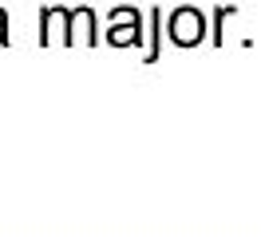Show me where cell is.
<instances>
[{"label":"cell","mask_w":261,"mask_h":237,"mask_svg":"<svg viewBox=\"0 0 261 237\" xmlns=\"http://www.w3.org/2000/svg\"><path fill=\"white\" fill-rule=\"evenodd\" d=\"M8 44V12H4V8H0V47Z\"/></svg>","instance_id":"5"},{"label":"cell","mask_w":261,"mask_h":237,"mask_svg":"<svg viewBox=\"0 0 261 237\" xmlns=\"http://www.w3.org/2000/svg\"><path fill=\"white\" fill-rule=\"evenodd\" d=\"M111 28H107V44L111 47H143L147 32H143V12L130 8V4H119L107 12Z\"/></svg>","instance_id":"2"},{"label":"cell","mask_w":261,"mask_h":237,"mask_svg":"<svg viewBox=\"0 0 261 237\" xmlns=\"http://www.w3.org/2000/svg\"><path fill=\"white\" fill-rule=\"evenodd\" d=\"M147 36H150V47L147 56H143V63H159V56H163V8H150V20H147Z\"/></svg>","instance_id":"3"},{"label":"cell","mask_w":261,"mask_h":237,"mask_svg":"<svg viewBox=\"0 0 261 237\" xmlns=\"http://www.w3.org/2000/svg\"><path fill=\"white\" fill-rule=\"evenodd\" d=\"M166 36H170L174 47H198L202 40H210V24H206L202 8L182 4V8H174L170 20H166Z\"/></svg>","instance_id":"1"},{"label":"cell","mask_w":261,"mask_h":237,"mask_svg":"<svg viewBox=\"0 0 261 237\" xmlns=\"http://www.w3.org/2000/svg\"><path fill=\"white\" fill-rule=\"evenodd\" d=\"M238 12V4H222L218 12H214V20H210V44H222V28H226V20Z\"/></svg>","instance_id":"4"}]
</instances>
